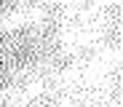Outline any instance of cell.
Returning <instances> with one entry per match:
<instances>
[{
    "mask_svg": "<svg viewBox=\"0 0 123 107\" xmlns=\"http://www.w3.org/2000/svg\"><path fill=\"white\" fill-rule=\"evenodd\" d=\"M22 24H24V16L22 13H8V16L0 19V27H3V30H16V27H22Z\"/></svg>",
    "mask_w": 123,
    "mask_h": 107,
    "instance_id": "cell-1",
    "label": "cell"
}]
</instances>
